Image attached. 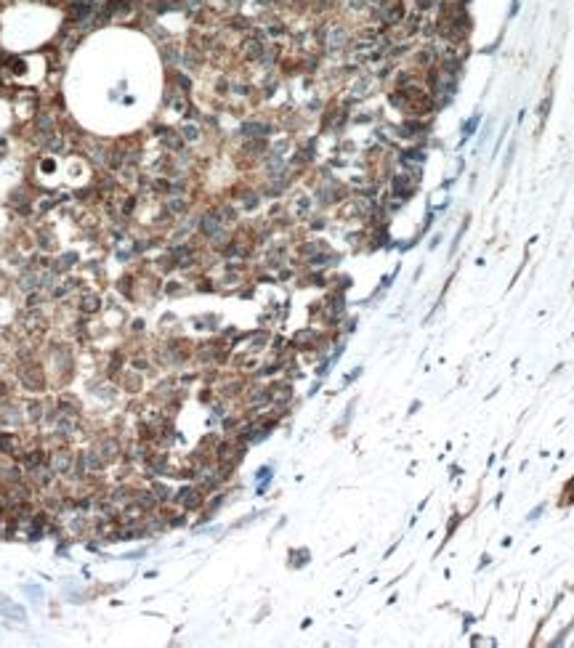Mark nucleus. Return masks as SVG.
I'll use <instances>...</instances> for the list:
<instances>
[{
  "mask_svg": "<svg viewBox=\"0 0 574 648\" xmlns=\"http://www.w3.org/2000/svg\"><path fill=\"white\" fill-rule=\"evenodd\" d=\"M380 8H383V19L388 21V24H399V21L404 19V3H401V0H383Z\"/></svg>",
  "mask_w": 574,
  "mask_h": 648,
  "instance_id": "1",
  "label": "nucleus"
},
{
  "mask_svg": "<svg viewBox=\"0 0 574 648\" xmlns=\"http://www.w3.org/2000/svg\"><path fill=\"white\" fill-rule=\"evenodd\" d=\"M96 308H98V300H96V298L88 295V298L83 300V311H96Z\"/></svg>",
  "mask_w": 574,
  "mask_h": 648,
  "instance_id": "2",
  "label": "nucleus"
},
{
  "mask_svg": "<svg viewBox=\"0 0 574 648\" xmlns=\"http://www.w3.org/2000/svg\"><path fill=\"white\" fill-rule=\"evenodd\" d=\"M168 207H170V210H186V202H184V199H173Z\"/></svg>",
  "mask_w": 574,
  "mask_h": 648,
  "instance_id": "3",
  "label": "nucleus"
},
{
  "mask_svg": "<svg viewBox=\"0 0 574 648\" xmlns=\"http://www.w3.org/2000/svg\"><path fill=\"white\" fill-rule=\"evenodd\" d=\"M417 5L425 11V8H433V5H436V0H417Z\"/></svg>",
  "mask_w": 574,
  "mask_h": 648,
  "instance_id": "4",
  "label": "nucleus"
}]
</instances>
